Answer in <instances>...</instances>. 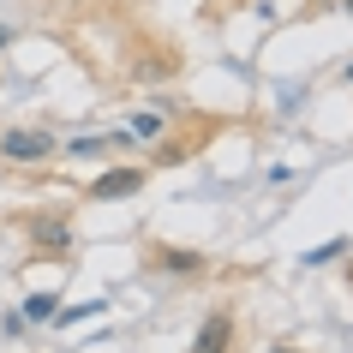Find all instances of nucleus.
<instances>
[{"label":"nucleus","mask_w":353,"mask_h":353,"mask_svg":"<svg viewBox=\"0 0 353 353\" xmlns=\"http://www.w3.org/2000/svg\"><path fill=\"white\" fill-rule=\"evenodd\" d=\"M162 263H168V270H198L204 258H198V252H180V245H174V252H162Z\"/></svg>","instance_id":"7"},{"label":"nucleus","mask_w":353,"mask_h":353,"mask_svg":"<svg viewBox=\"0 0 353 353\" xmlns=\"http://www.w3.org/2000/svg\"><path fill=\"white\" fill-rule=\"evenodd\" d=\"M138 186H144V174H138V168H108L102 180H90L84 198H90V204H108V198H132Z\"/></svg>","instance_id":"1"},{"label":"nucleus","mask_w":353,"mask_h":353,"mask_svg":"<svg viewBox=\"0 0 353 353\" xmlns=\"http://www.w3.org/2000/svg\"><path fill=\"white\" fill-rule=\"evenodd\" d=\"M0 48H6V30H0Z\"/></svg>","instance_id":"10"},{"label":"nucleus","mask_w":353,"mask_h":353,"mask_svg":"<svg viewBox=\"0 0 353 353\" xmlns=\"http://www.w3.org/2000/svg\"><path fill=\"white\" fill-rule=\"evenodd\" d=\"M30 240H37V245H48V252H66V245H72V234H66V222L42 216V222H30Z\"/></svg>","instance_id":"4"},{"label":"nucleus","mask_w":353,"mask_h":353,"mask_svg":"<svg viewBox=\"0 0 353 353\" xmlns=\"http://www.w3.org/2000/svg\"><path fill=\"white\" fill-rule=\"evenodd\" d=\"M48 150H54V138H48V132H30V126L0 138V156H12V162H42Z\"/></svg>","instance_id":"2"},{"label":"nucleus","mask_w":353,"mask_h":353,"mask_svg":"<svg viewBox=\"0 0 353 353\" xmlns=\"http://www.w3.org/2000/svg\"><path fill=\"white\" fill-rule=\"evenodd\" d=\"M54 312H60V305H54V294H30V299H24V317H30V323H48Z\"/></svg>","instance_id":"5"},{"label":"nucleus","mask_w":353,"mask_h":353,"mask_svg":"<svg viewBox=\"0 0 353 353\" xmlns=\"http://www.w3.org/2000/svg\"><path fill=\"white\" fill-rule=\"evenodd\" d=\"M347 252V240H330V245H317V252H305V263H330V258H341Z\"/></svg>","instance_id":"8"},{"label":"nucleus","mask_w":353,"mask_h":353,"mask_svg":"<svg viewBox=\"0 0 353 353\" xmlns=\"http://www.w3.org/2000/svg\"><path fill=\"white\" fill-rule=\"evenodd\" d=\"M102 312V299H84V305H66V312H54V323H84V317Z\"/></svg>","instance_id":"6"},{"label":"nucleus","mask_w":353,"mask_h":353,"mask_svg":"<svg viewBox=\"0 0 353 353\" xmlns=\"http://www.w3.org/2000/svg\"><path fill=\"white\" fill-rule=\"evenodd\" d=\"M192 353H234V317L210 312L204 330H198V341H192Z\"/></svg>","instance_id":"3"},{"label":"nucleus","mask_w":353,"mask_h":353,"mask_svg":"<svg viewBox=\"0 0 353 353\" xmlns=\"http://www.w3.org/2000/svg\"><path fill=\"white\" fill-rule=\"evenodd\" d=\"M270 353H299V347H270Z\"/></svg>","instance_id":"9"}]
</instances>
